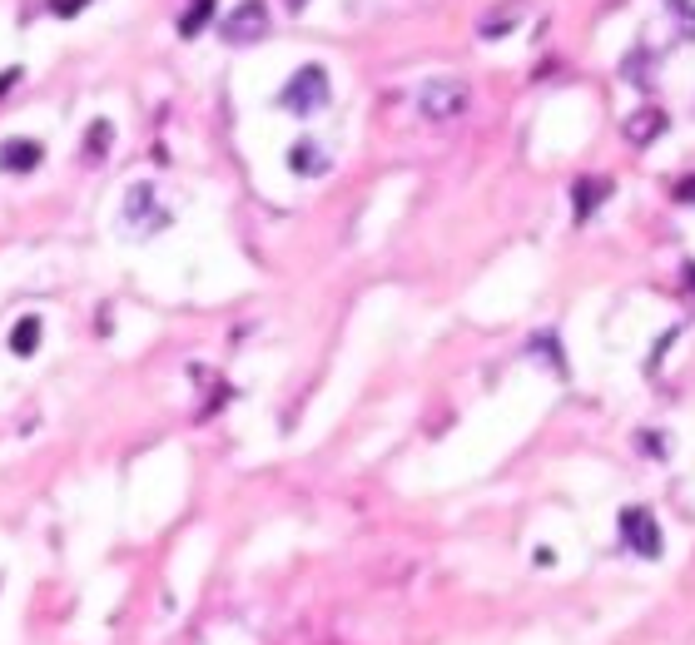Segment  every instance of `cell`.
I'll return each mask as SVG.
<instances>
[{"label": "cell", "mask_w": 695, "mask_h": 645, "mask_svg": "<svg viewBox=\"0 0 695 645\" xmlns=\"http://www.w3.org/2000/svg\"><path fill=\"white\" fill-rule=\"evenodd\" d=\"M328 100H333V85H328L323 65H298L288 75V85L278 90V110H288V115H318V110H328Z\"/></svg>", "instance_id": "6da1fadb"}, {"label": "cell", "mask_w": 695, "mask_h": 645, "mask_svg": "<svg viewBox=\"0 0 695 645\" xmlns=\"http://www.w3.org/2000/svg\"><path fill=\"white\" fill-rule=\"evenodd\" d=\"M467 105H472V90L462 80H427L417 90V115L427 125H452V120L467 115Z\"/></svg>", "instance_id": "7a4b0ae2"}, {"label": "cell", "mask_w": 695, "mask_h": 645, "mask_svg": "<svg viewBox=\"0 0 695 645\" xmlns=\"http://www.w3.org/2000/svg\"><path fill=\"white\" fill-rule=\"evenodd\" d=\"M120 224L130 229V234H159V229H169V209L159 204V194H154V184H130L125 189V204H120Z\"/></svg>", "instance_id": "3957f363"}, {"label": "cell", "mask_w": 695, "mask_h": 645, "mask_svg": "<svg viewBox=\"0 0 695 645\" xmlns=\"http://www.w3.org/2000/svg\"><path fill=\"white\" fill-rule=\"evenodd\" d=\"M269 5L264 0H244V5H234L229 15H224V25H219V35L229 40V45H254V40H264L269 35Z\"/></svg>", "instance_id": "277c9868"}, {"label": "cell", "mask_w": 695, "mask_h": 645, "mask_svg": "<svg viewBox=\"0 0 695 645\" xmlns=\"http://www.w3.org/2000/svg\"><path fill=\"white\" fill-rule=\"evenodd\" d=\"M621 541H626L636 556L656 561V556H661V526H656V516L646 512V507H626V512H621Z\"/></svg>", "instance_id": "5b68a950"}, {"label": "cell", "mask_w": 695, "mask_h": 645, "mask_svg": "<svg viewBox=\"0 0 695 645\" xmlns=\"http://www.w3.org/2000/svg\"><path fill=\"white\" fill-rule=\"evenodd\" d=\"M666 129H671V115H666V110H656V105H641V110H631V115L621 120L626 144H636V149H651Z\"/></svg>", "instance_id": "8992f818"}, {"label": "cell", "mask_w": 695, "mask_h": 645, "mask_svg": "<svg viewBox=\"0 0 695 645\" xmlns=\"http://www.w3.org/2000/svg\"><path fill=\"white\" fill-rule=\"evenodd\" d=\"M40 159H45L40 139H5L0 144V174H35Z\"/></svg>", "instance_id": "52a82bcc"}, {"label": "cell", "mask_w": 695, "mask_h": 645, "mask_svg": "<svg viewBox=\"0 0 695 645\" xmlns=\"http://www.w3.org/2000/svg\"><path fill=\"white\" fill-rule=\"evenodd\" d=\"M611 199V179H576L571 189V204H576V224H586L601 204Z\"/></svg>", "instance_id": "ba28073f"}, {"label": "cell", "mask_w": 695, "mask_h": 645, "mask_svg": "<svg viewBox=\"0 0 695 645\" xmlns=\"http://www.w3.org/2000/svg\"><path fill=\"white\" fill-rule=\"evenodd\" d=\"M288 164H293V174H303V179H308V174H328V164H333V159H328V149H323L318 139H298V144L288 149Z\"/></svg>", "instance_id": "9c48e42d"}, {"label": "cell", "mask_w": 695, "mask_h": 645, "mask_svg": "<svg viewBox=\"0 0 695 645\" xmlns=\"http://www.w3.org/2000/svg\"><path fill=\"white\" fill-rule=\"evenodd\" d=\"M522 10H527V0H507V5L487 10V20L477 25V35H482V40H497V35L517 30V25H522Z\"/></svg>", "instance_id": "30bf717a"}, {"label": "cell", "mask_w": 695, "mask_h": 645, "mask_svg": "<svg viewBox=\"0 0 695 645\" xmlns=\"http://www.w3.org/2000/svg\"><path fill=\"white\" fill-rule=\"evenodd\" d=\"M40 338H45V323H40L35 313H25V318L10 328V353H15V358H30V353L40 348Z\"/></svg>", "instance_id": "8fae6325"}, {"label": "cell", "mask_w": 695, "mask_h": 645, "mask_svg": "<svg viewBox=\"0 0 695 645\" xmlns=\"http://www.w3.org/2000/svg\"><path fill=\"white\" fill-rule=\"evenodd\" d=\"M209 15H214V0H189V10L179 15V35H184V40L199 35V30L209 25Z\"/></svg>", "instance_id": "7c38bea8"}, {"label": "cell", "mask_w": 695, "mask_h": 645, "mask_svg": "<svg viewBox=\"0 0 695 645\" xmlns=\"http://www.w3.org/2000/svg\"><path fill=\"white\" fill-rule=\"evenodd\" d=\"M110 139H115V125H110V120H95L90 134H85V159H100V154L110 149Z\"/></svg>", "instance_id": "4fadbf2b"}, {"label": "cell", "mask_w": 695, "mask_h": 645, "mask_svg": "<svg viewBox=\"0 0 695 645\" xmlns=\"http://www.w3.org/2000/svg\"><path fill=\"white\" fill-rule=\"evenodd\" d=\"M621 75H626V80H636V85H646V75H651V50H636V55L621 65Z\"/></svg>", "instance_id": "5bb4252c"}, {"label": "cell", "mask_w": 695, "mask_h": 645, "mask_svg": "<svg viewBox=\"0 0 695 645\" xmlns=\"http://www.w3.org/2000/svg\"><path fill=\"white\" fill-rule=\"evenodd\" d=\"M90 0H45V10H55V15H80Z\"/></svg>", "instance_id": "9a60e30c"}, {"label": "cell", "mask_w": 695, "mask_h": 645, "mask_svg": "<svg viewBox=\"0 0 695 645\" xmlns=\"http://www.w3.org/2000/svg\"><path fill=\"white\" fill-rule=\"evenodd\" d=\"M671 199H676V204H695V174H691V179H681V184L671 189Z\"/></svg>", "instance_id": "2e32d148"}, {"label": "cell", "mask_w": 695, "mask_h": 645, "mask_svg": "<svg viewBox=\"0 0 695 645\" xmlns=\"http://www.w3.org/2000/svg\"><path fill=\"white\" fill-rule=\"evenodd\" d=\"M10 85H20V70H0V100H5Z\"/></svg>", "instance_id": "e0dca14e"}, {"label": "cell", "mask_w": 695, "mask_h": 645, "mask_svg": "<svg viewBox=\"0 0 695 645\" xmlns=\"http://www.w3.org/2000/svg\"><path fill=\"white\" fill-rule=\"evenodd\" d=\"M686 283H691V288H695V263H686Z\"/></svg>", "instance_id": "ac0fdd59"}, {"label": "cell", "mask_w": 695, "mask_h": 645, "mask_svg": "<svg viewBox=\"0 0 695 645\" xmlns=\"http://www.w3.org/2000/svg\"><path fill=\"white\" fill-rule=\"evenodd\" d=\"M288 10H303V0H288Z\"/></svg>", "instance_id": "d6986e66"}]
</instances>
